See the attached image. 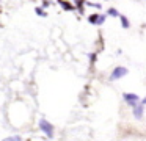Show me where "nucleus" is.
Instances as JSON below:
<instances>
[{
    "label": "nucleus",
    "instance_id": "1",
    "mask_svg": "<svg viewBox=\"0 0 146 141\" xmlns=\"http://www.w3.org/2000/svg\"><path fill=\"white\" fill-rule=\"evenodd\" d=\"M39 130H41L42 133H46L49 138L54 136V125H52L47 119H41V121H39Z\"/></svg>",
    "mask_w": 146,
    "mask_h": 141
},
{
    "label": "nucleus",
    "instance_id": "2",
    "mask_svg": "<svg viewBox=\"0 0 146 141\" xmlns=\"http://www.w3.org/2000/svg\"><path fill=\"white\" fill-rule=\"evenodd\" d=\"M124 75H127V69L123 68V66H118V68H115L113 71H111L110 80H119V78L124 77Z\"/></svg>",
    "mask_w": 146,
    "mask_h": 141
},
{
    "label": "nucleus",
    "instance_id": "3",
    "mask_svg": "<svg viewBox=\"0 0 146 141\" xmlns=\"http://www.w3.org/2000/svg\"><path fill=\"white\" fill-rule=\"evenodd\" d=\"M123 97H124V100H126V103H129L130 107H135L137 103L140 102V97L133 93H124Z\"/></svg>",
    "mask_w": 146,
    "mask_h": 141
},
{
    "label": "nucleus",
    "instance_id": "4",
    "mask_svg": "<svg viewBox=\"0 0 146 141\" xmlns=\"http://www.w3.org/2000/svg\"><path fill=\"white\" fill-rule=\"evenodd\" d=\"M132 108H133V118H135V119H141L143 118V111H145L141 103L138 102L135 107H132Z\"/></svg>",
    "mask_w": 146,
    "mask_h": 141
},
{
    "label": "nucleus",
    "instance_id": "5",
    "mask_svg": "<svg viewBox=\"0 0 146 141\" xmlns=\"http://www.w3.org/2000/svg\"><path fill=\"white\" fill-rule=\"evenodd\" d=\"M118 17H119V21H121V27L123 28H129L130 27V22H129V19L126 17V16H118Z\"/></svg>",
    "mask_w": 146,
    "mask_h": 141
},
{
    "label": "nucleus",
    "instance_id": "6",
    "mask_svg": "<svg viewBox=\"0 0 146 141\" xmlns=\"http://www.w3.org/2000/svg\"><path fill=\"white\" fill-rule=\"evenodd\" d=\"M58 3L61 5V8H63V9H68V11H72V9H74V6L71 5V3L64 2V0H58Z\"/></svg>",
    "mask_w": 146,
    "mask_h": 141
},
{
    "label": "nucleus",
    "instance_id": "7",
    "mask_svg": "<svg viewBox=\"0 0 146 141\" xmlns=\"http://www.w3.org/2000/svg\"><path fill=\"white\" fill-rule=\"evenodd\" d=\"M107 14L111 16V17H118V16H119V11H118L116 8H110V9L107 11Z\"/></svg>",
    "mask_w": 146,
    "mask_h": 141
},
{
    "label": "nucleus",
    "instance_id": "8",
    "mask_svg": "<svg viewBox=\"0 0 146 141\" xmlns=\"http://www.w3.org/2000/svg\"><path fill=\"white\" fill-rule=\"evenodd\" d=\"M35 13L38 16H42V17H46V16H47V13L44 11V8H39V6H36V8H35Z\"/></svg>",
    "mask_w": 146,
    "mask_h": 141
},
{
    "label": "nucleus",
    "instance_id": "9",
    "mask_svg": "<svg viewBox=\"0 0 146 141\" xmlns=\"http://www.w3.org/2000/svg\"><path fill=\"white\" fill-rule=\"evenodd\" d=\"M98 16L99 14H96V13H94V14H91V16H88V22H90V24H93V25H96V22H98Z\"/></svg>",
    "mask_w": 146,
    "mask_h": 141
},
{
    "label": "nucleus",
    "instance_id": "10",
    "mask_svg": "<svg viewBox=\"0 0 146 141\" xmlns=\"http://www.w3.org/2000/svg\"><path fill=\"white\" fill-rule=\"evenodd\" d=\"M104 22H105V14H104V16L99 14V16H98V22H96V25H102Z\"/></svg>",
    "mask_w": 146,
    "mask_h": 141
},
{
    "label": "nucleus",
    "instance_id": "11",
    "mask_svg": "<svg viewBox=\"0 0 146 141\" xmlns=\"http://www.w3.org/2000/svg\"><path fill=\"white\" fill-rule=\"evenodd\" d=\"M22 138L19 136V135H16V136H10V138H5L3 141H21Z\"/></svg>",
    "mask_w": 146,
    "mask_h": 141
},
{
    "label": "nucleus",
    "instance_id": "12",
    "mask_svg": "<svg viewBox=\"0 0 146 141\" xmlns=\"http://www.w3.org/2000/svg\"><path fill=\"white\" fill-rule=\"evenodd\" d=\"M83 3H85L83 0H76V5H77V6H80V11H83V9H82V5H83Z\"/></svg>",
    "mask_w": 146,
    "mask_h": 141
},
{
    "label": "nucleus",
    "instance_id": "13",
    "mask_svg": "<svg viewBox=\"0 0 146 141\" xmlns=\"http://www.w3.org/2000/svg\"><path fill=\"white\" fill-rule=\"evenodd\" d=\"M140 103H141V105H146V97H145V99H143V100H141V102H140Z\"/></svg>",
    "mask_w": 146,
    "mask_h": 141
}]
</instances>
